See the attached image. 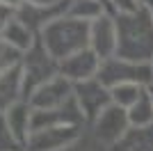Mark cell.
I'll return each mask as SVG.
<instances>
[{
	"instance_id": "1",
	"label": "cell",
	"mask_w": 153,
	"mask_h": 151,
	"mask_svg": "<svg viewBox=\"0 0 153 151\" xmlns=\"http://www.w3.org/2000/svg\"><path fill=\"white\" fill-rule=\"evenodd\" d=\"M117 57L151 64L153 60V16L146 7L133 14H117Z\"/></svg>"
},
{
	"instance_id": "2",
	"label": "cell",
	"mask_w": 153,
	"mask_h": 151,
	"mask_svg": "<svg viewBox=\"0 0 153 151\" xmlns=\"http://www.w3.org/2000/svg\"><path fill=\"white\" fill-rule=\"evenodd\" d=\"M39 41L46 48V53L59 64L71 55L89 48V23L62 16L39 32Z\"/></svg>"
},
{
	"instance_id": "3",
	"label": "cell",
	"mask_w": 153,
	"mask_h": 151,
	"mask_svg": "<svg viewBox=\"0 0 153 151\" xmlns=\"http://www.w3.org/2000/svg\"><path fill=\"white\" fill-rule=\"evenodd\" d=\"M55 76H59V64L46 53V48L37 39V44L32 46L23 55V60H21V92H23V101H30V96L41 85L53 80Z\"/></svg>"
},
{
	"instance_id": "4",
	"label": "cell",
	"mask_w": 153,
	"mask_h": 151,
	"mask_svg": "<svg viewBox=\"0 0 153 151\" xmlns=\"http://www.w3.org/2000/svg\"><path fill=\"white\" fill-rule=\"evenodd\" d=\"M96 80L101 85H105L108 89L117 87V85H144V87H151L153 69H151V64L130 62V60H121V57L114 55L101 62Z\"/></svg>"
},
{
	"instance_id": "5",
	"label": "cell",
	"mask_w": 153,
	"mask_h": 151,
	"mask_svg": "<svg viewBox=\"0 0 153 151\" xmlns=\"http://www.w3.org/2000/svg\"><path fill=\"white\" fill-rule=\"evenodd\" d=\"M130 128H133V126H130V119H128V112L123 108L110 103V105L94 119V124H91L87 131H89V135L101 147L110 149V147H114Z\"/></svg>"
},
{
	"instance_id": "6",
	"label": "cell",
	"mask_w": 153,
	"mask_h": 151,
	"mask_svg": "<svg viewBox=\"0 0 153 151\" xmlns=\"http://www.w3.org/2000/svg\"><path fill=\"white\" fill-rule=\"evenodd\" d=\"M85 126H48L32 131L25 151H66L85 135Z\"/></svg>"
},
{
	"instance_id": "7",
	"label": "cell",
	"mask_w": 153,
	"mask_h": 151,
	"mask_svg": "<svg viewBox=\"0 0 153 151\" xmlns=\"http://www.w3.org/2000/svg\"><path fill=\"white\" fill-rule=\"evenodd\" d=\"M73 99H76L78 108L85 117V124L89 128L94 124V119L105 110V108L112 103L110 99V89L105 85L96 80H87V82H80V85H73Z\"/></svg>"
},
{
	"instance_id": "8",
	"label": "cell",
	"mask_w": 153,
	"mask_h": 151,
	"mask_svg": "<svg viewBox=\"0 0 153 151\" xmlns=\"http://www.w3.org/2000/svg\"><path fill=\"white\" fill-rule=\"evenodd\" d=\"M71 99H73V82H69L64 76H55L53 80L41 85L27 103L32 110H57L66 105Z\"/></svg>"
},
{
	"instance_id": "9",
	"label": "cell",
	"mask_w": 153,
	"mask_h": 151,
	"mask_svg": "<svg viewBox=\"0 0 153 151\" xmlns=\"http://www.w3.org/2000/svg\"><path fill=\"white\" fill-rule=\"evenodd\" d=\"M101 69V57L96 55L91 48L80 50L76 55H71L69 60L59 62V76H64L69 82L80 85V82L94 80Z\"/></svg>"
},
{
	"instance_id": "10",
	"label": "cell",
	"mask_w": 153,
	"mask_h": 151,
	"mask_svg": "<svg viewBox=\"0 0 153 151\" xmlns=\"http://www.w3.org/2000/svg\"><path fill=\"white\" fill-rule=\"evenodd\" d=\"M89 48L103 60L117 55V23L114 14H103L101 19L89 23Z\"/></svg>"
},
{
	"instance_id": "11",
	"label": "cell",
	"mask_w": 153,
	"mask_h": 151,
	"mask_svg": "<svg viewBox=\"0 0 153 151\" xmlns=\"http://www.w3.org/2000/svg\"><path fill=\"white\" fill-rule=\"evenodd\" d=\"M5 119H7V126H9L12 135L16 138V142L25 149L27 140L32 135V108H30V103L27 101L14 103L5 112Z\"/></svg>"
},
{
	"instance_id": "12",
	"label": "cell",
	"mask_w": 153,
	"mask_h": 151,
	"mask_svg": "<svg viewBox=\"0 0 153 151\" xmlns=\"http://www.w3.org/2000/svg\"><path fill=\"white\" fill-rule=\"evenodd\" d=\"M0 39H2L7 46H12L14 50H19L21 55H25L27 50L37 44L39 34L34 30H30V28L14 14L12 19H9V23L5 25V30L0 32Z\"/></svg>"
},
{
	"instance_id": "13",
	"label": "cell",
	"mask_w": 153,
	"mask_h": 151,
	"mask_svg": "<svg viewBox=\"0 0 153 151\" xmlns=\"http://www.w3.org/2000/svg\"><path fill=\"white\" fill-rule=\"evenodd\" d=\"M23 101L21 92V64L16 69L0 73V114H5L14 103Z\"/></svg>"
},
{
	"instance_id": "14",
	"label": "cell",
	"mask_w": 153,
	"mask_h": 151,
	"mask_svg": "<svg viewBox=\"0 0 153 151\" xmlns=\"http://www.w3.org/2000/svg\"><path fill=\"white\" fill-rule=\"evenodd\" d=\"M108 151H153V126L130 128L114 147Z\"/></svg>"
},
{
	"instance_id": "15",
	"label": "cell",
	"mask_w": 153,
	"mask_h": 151,
	"mask_svg": "<svg viewBox=\"0 0 153 151\" xmlns=\"http://www.w3.org/2000/svg\"><path fill=\"white\" fill-rule=\"evenodd\" d=\"M103 14H110V12L98 0H69L66 16H71V19L85 21V23H94L96 19H101Z\"/></svg>"
},
{
	"instance_id": "16",
	"label": "cell",
	"mask_w": 153,
	"mask_h": 151,
	"mask_svg": "<svg viewBox=\"0 0 153 151\" xmlns=\"http://www.w3.org/2000/svg\"><path fill=\"white\" fill-rule=\"evenodd\" d=\"M128 112V119H130V126L133 128H144V126H153V99L149 94V89L144 92L137 103H135Z\"/></svg>"
},
{
	"instance_id": "17",
	"label": "cell",
	"mask_w": 153,
	"mask_h": 151,
	"mask_svg": "<svg viewBox=\"0 0 153 151\" xmlns=\"http://www.w3.org/2000/svg\"><path fill=\"white\" fill-rule=\"evenodd\" d=\"M146 89L149 87H144V85H117V87L110 89V99H112L114 105L123 108V110H130L144 96Z\"/></svg>"
},
{
	"instance_id": "18",
	"label": "cell",
	"mask_w": 153,
	"mask_h": 151,
	"mask_svg": "<svg viewBox=\"0 0 153 151\" xmlns=\"http://www.w3.org/2000/svg\"><path fill=\"white\" fill-rule=\"evenodd\" d=\"M0 151H25L19 142H16V138L12 135L5 114H0Z\"/></svg>"
},
{
	"instance_id": "19",
	"label": "cell",
	"mask_w": 153,
	"mask_h": 151,
	"mask_svg": "<svg viewBox=\"0 0 153 151\" xmlns=\"http://www.w3.org/2000/svg\"><path fill=\"white\" fill-rule=\"evenodd\" d=\"M110 2V12L114 14H133L140 9V0H108Z\"/></svg>"
},
{
	"instance_id": "20",
	"label": "cell",
	"mask_w": 153,
	"mask_h": 151,
	"mask_svg": "<svg viewBox=\"0 0 153 151\" xmlns=\"http://www.w3.org/2000/svg\"><path fill=\"white\" fill-rule=\"evenodd\" d=\"M66 151H108V149H105V147H101L94 138H91V135H82L76 144L71 147V149H66Z\"/></svg>"
},
{
	"instance_id": "21",
	"label": "cell",
	"mask_w": 153,
	"mask_h": 151,
	"mask_svg": "<svg viewBox=\"0 0 153 151\" xmlns=\"http://www.w3.org/2000/svg\"><path fill=\"white\" fill-rule=\"evenodd\" d=\"M23 5H25V0H0V7H5V9H12V12H19Z\"/></svg>"
},
{
	"instance_id": "22",
	"label": "cell",
	"mask_w": 153,
	"mask_h": 151,
	"mask_svg": "<svg viewBox=\"0 0 153 151\" xmlns=\"http://www.w3.org/2000/svg\"><path fill=\"white\" fill-rule=\"evenodd\" d=\"M59 2L62 0H25V5H32V7H55Z\"/></svg>"
},
{
	"instance_id": "23",
	"label": "cell",
	"mask_w": 153,
	"mask_h": 151,
	"mask_svg": "<svg viewBox=\"0 0 153 151\" xmlns=\"http://www.w3.org/2000/svg\"><path fill=\"white\" fill-rule=\"evenodd\" d=\"M140 5H142V7H146L149 14L153 16V0H140Z\"/></svg>"
},
{
	"instance_id": "24",
	"label": "cell",
	"mask_w": 153,
	"mask_h": 151,
	"mask_svg": "<svg viewBox=\"0 0 153 151\" xmlns=\"http://www.w3.org/2000/svg\"><path fill=\"white\" fill-rule=\"evenodd\" d=\"M149 94H151V99H153V85H151V87H149Z\"/></svg>"
},
{
	"instance_id": "25",
	"label": "cell",
	"mask_w": 153,
	"mask_h": 151,
	"mask_svg": "<svg viewBox=\"0 0 153 151\" xmlns=\"http://www.w3.org/2000/svg\"><path fill=\"white\" fill-rule=\"evenodd\" d=\"M151 69H153V60H151Z\"/></svg>"
}]
</instances>
